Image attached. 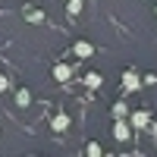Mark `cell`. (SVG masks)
Here are the masks:
<instances>
[{
	"label": "cell",
	"instance_id": "6da1fadb",
	"mask_svg": "<svg viewBox=\"0 0 157 157\" xmlns=\"http://www.w3.org/2000/svg\"><path fill=\"white\" fill-rule=\"evenodd\" d=\"M129 123H132V129H148L151 126V113L148 110H135V113H129Z\"/></svg>",
	"mask_w": 157,
	"mask_h": 157
},
{
	"label": "cell",
	"instance_id": "7a4b0ae2",
	"mask_svg": "<svg viewBox=\"0 0 157 157\" xmlns=\"http://www.w3.org/2000/svg\"><path fill=\"white\" fill-rule=\"evenodd\" d=\"M129 129H132V123H126V116H123V120H116V123H113V135H116V141H129V135H132Z\"/></svg>",
	"mask_w": 157,
	"mask_h": 157
},
{
	"label": "cell",
	"instance_id": "3957f363",
	"mask_svg": "<svg viewBox=\"0 0 157 157\" xmlns=\"http://www.w3.org/2000/svg\"><path fill=\"white\" fill-rule=\"evenodd\" d=\"M75 57H82V60H88L91 54H94V44H91V41H75Z\"/></svg>",
	"mask_w": 157,
	"mask_h": 157
},
{
	"label": "cell",
	"instance_id": "277c9868",
	"mask_svg": "<svg viewBox=\"0 0 157 157\" xmlns=\"http://www.w3.org/2000/svg\"><path fill=\"white\" fill-rule=\"evenodd\" d=\"M138 88H141V78L135 72H126L123 75V91H138Z\"/></svg>",
	"mask_w": 157,
	"mask_h": 157
},
{
	"label": "cell",
	"instance_id": "5b68a950",
	"mask_svg": "<svg viewBox=\"0 0 157 157\" xmlns=\"http://www.w3.org/2000/svg\"><path fill=\"white\" fill-rule=\"evenodd\" d=\"M69 75H72V69L66 66V63H57V66H54V78H57V82H69Z\"/></svg>",
	"mask_w": 157,
	"mask_h": 157
},
{
	"label": "cell",
	"instance_id": "8992f818",
	"mask_svg": "<svg viewBox=\"0 0 157 157\" xmlns=\"http://www.w3.org/2000/svg\"><path fill=\"white\" fill-rule=\"evenodd\" d=\"M50 126H54V132H66V129H69V116L60 113V116H54V123H50Z\"/></svg>",
	"mask_w": 157,
	"mask_h": 157
},
{
	"label": "cell",
	"instance_id": "52a82bcc",
	"mask_svg": "<svg viewBox=\"0 0 157 157\" xmlns=\"http://www.w3.org/2000/svg\"><path fill=\"white\" fill-rule=\"evenodd\" d=\"M16 104H19V107H29V104H32V91L29 88H19L16 91Z\"/></svg>",
	"mask_w": 157,
	"mask_h": 157
},
{
	"label": "cell",
	"instance_id": "ba28073f",
	"mask_svg": "<svg viewBox=\"0 0 157 157\" xmlns=\"http://www.w3.org/2000/svg\"><path fill=\"white\" fill-rule=\"evenodd\" d=\"M101 82H104L101 72H88V75H85V85H88V88H101Z\"/></svg>",
	"mask_w": 157,
	"mask_h": 157
},
{
	"label": "cell",
	"instance_id": "9c48e42d",
	"mask_svg": "<svg viewBox=\"0 0 157 157\" xmlns=\"http://www.w3.org/2000/svg\"><path fill=\"white\" fill-rule=\"evenodd\" d=\"M25 19L29 22H44V13L41 10H25Z\"/></svg>",
	"mask_w": 157,
	"mask_h": 157
},
{
	"label": "cell",
	"instance_id": "30bf717a",
	"mask_svg": "<svg viewBox=\"0 0 157 157\" xmlns=\"http://www.w3.org/2000/svg\"><path fill=\"white\" fill-rule=\"evenodd\" d=\"M66 10L72 13V16H78V13H82V0H69V3H66Z\"/></svg>",
	"mask_w": 157,
	"mask_h": 157
},
{
	"label": "cell",
	"instance_id": "8fae6325",
	"mask_svg": "<svg viewBox=\"0 0 157 157\" xmlns=\"http://www.w3.org/2000/svg\"><path fill=\"white\" fill-rule=\"evenodd\" d=\"M113 116H116V120H123V116H129V110H126V104H116V107H113Z\"/></svg>",
	"mask_w": 157,
	"mask_h": 157
},
{
	"label": "cell",
	"instance_id": "7c38bea8",
	"mask_svg": "<svg viewBox=\"0 0 157 157\" xmlns=\"http://www.w3.org/2000/svg\"><path fill=\"white\" fill-rule=\"evenodd\" d=\"M88 157H101V145L98 141H88Z\"/></svg>",
	"mask_w": 157,
	"mask_h": 157
},
{
	"label": "cell",
	"instance_id": "4fadbf2b",
	"mask_svg": "<svg viewBox=\"0 0 157 157\" xmlns=\"http://www.w3.org/2000/svg\"><path fill=\"white\" fill-rule=\"evenodd\" d=\"M6 88H10V78H6V75H0V94H3Z\"/></svg>",
	"mask_w": 157,
	"mask_h": 157
},
{
	"label": "cell",
	"instance_id": "5bb4252c",
	"mask_svg": "<svg viewBox=\"0 0 157 157\" xmlns=\"http://www.w3.org/2000/svg\"><path fill=\"white\" fill-rule=\"evenodd\" d=\"M148 129H151V132H154V135H157V123H151V126H148Z\"/></svg>",
	"mask_w": 157,
	"mask_h": 157
},
{
	"label": "cell",
	"instance_id": "9a60e30c",
	"mask_svg": "<svg viewBox=\"0 0 157 157\" xmlns=\"http://www.w3.org/2000/svg\"><path fill=\"white\" fill-rule=\"evenodd\" d=\"M154 13H157V10H154Z\"/></svg>",
	"mask_w": 157,
	"mask_h": 157
}]
</instances>
